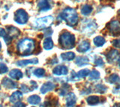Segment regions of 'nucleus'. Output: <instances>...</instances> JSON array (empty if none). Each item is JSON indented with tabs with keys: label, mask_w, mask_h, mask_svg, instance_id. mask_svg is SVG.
<instances>
[{
	"label": "nucleus",
	"mask_w": 120,
	"mask_h": 107,
	"mask_svg": "<svg viewBox=\"0 0 120 107\" xmlns=\"http://www.w3.org/2000/svg\"><path fill=\"white\" fill-rule=\"evenodd\" d=\"M75 1H77V2H81V1H82V0H75Z\"/></svg>",
	"instance_id": "a19ab883"
},
{
	"label": "nucleus",
	"mask_w": 120,
	"mask_h": 107,
	"mask_svg": "<svg viewBox=\"0 0 120 107\" xmlns=\"http://www.w3.org/2000/svg\"><path fill=\"white\" fill-rule=\"evenodd\" d=\"M38 60L37 58H33V59H29V60L18 61L17 62V65L20 66V67H24V66L29 64H38Z\"/></svg>",
	"instance_id": "a211bd4d"
},
{
	"label": "nucleus",
	"mask_w": 120,
	"mask_h": 107,
	"mask_svg": "<svg viewBox=\"0 0 120 107\" xmlns=\"http://www.w3.org/2000/svg\"><path fill=\"white\" fill-rule=\"evenodd\" d=\"M107 81L110 84H116V83H118L120 82V77L119 76L118 74L116 73H113V74L110 75L109 76V78L107 79Z\"/></svg>",
	"instance_id": "a878e982"
},
{
	"label": "nucleus",
	"mask_w": 120,
	"mask_h": 107,
	"mask_svg": "<svg viewBox=\"0 0 120 107\" xmlns=\"http://www.w3.org/2000/svg\"><path fill=\"white\" fill-rule=\"evenodd\" d=\"M90 49V43L88 40H82L80 43L77 47V51L79 53H86Z\"/></svg>",
	"instance_id": "9d476101"
},
{
	"label": "nucleus",
	"mask_w": 120,
	"mask_h": 107,
	"mask_svg": "<svg viewBox=\"0 0 120 107\" xmlns=\"http://www.w3.org/2000/svg\"><path fill=\"white\" fill-rule=\"evenodd\" d=\"M9 76L14 79H20L22 77V73L18 69H14L10 71Z\"/></svg>",
	"instance_id": "dca6fc26"
},
{
	"label": "nucleus",
	"mask_w": 120,
	"mask_h": 107,
	"mask_svg": "<svg viewBox=\"0 0 120 107\" xmlns=\"http://www.w3.org/2000/svg\"><path fill=\"white\" fill-rule=\"evenodd\" d=\"M95 66H98V67H101V66L104 65V62L103 61V59L101 58L98 57L95 60Z\"/></svg>",
	"instance_id": "2f4dec72"
},
{
	"label": "nucleus",
	"mask_w": 120,
	"mask_h": 107,
	"mask_svg": "<svg viewBox=\"0 0 120 107\" xmlns=\"http://www.w3.org/2000/svg\"><path fill=\"white\" fill-rule=\"evenodd\" d=\"M56 88V85L52 82H48L44 83L42 86L41 88V92L42 94H46L47 93L48 91H50L52 90H53L54 88Z\"/></svg>",
	"instance_id": "ddd939ff"
},
{
	"label": "nucleus",
	"mask_w": 120,
	"mask_h": 107,
	"mask_svg": "<svg viewBox=\"0 0 120 107\" xmlns=\"http://www.w3.org/2000/svg\"><path fill=\"white\" fill-rule=\"evenodd\" d=\"M90 73V71L89 69H83V70H81L78 73H77V76L80 77V78H84V77L87 76Z\"/></svg>",
	"instance_id": "c756f323"
},
{
	"label": "nucleus",
	"mask_w": 120,
	"mask_h": 107,
	"mask_svg": "<svg viewBox=\"0 0 120 107\" xmlns=\"http://www.w3.org/2000/svg\"><path fill=\"white\" fill-rule=\"evenodd\" d=\"M52 33V30L51 29H47L46 31H45V34L47 35V36H50Z\"/></svg>",
	"instance_id": "e433bc0d"
},
{
	"label": "nucleus",
	"mask_w": 120,
	"mask_h": 107,
	"mask_svg": "<svg viewBox=\"0 0 120 107\" xmlns=\"http://www.w3.org/2000/svg\"><path fill=\"white\" fill-rule=\"evenodd\" d=\"M12 107H26V105L22 102H17L16 104H14Z\"/></svg>",
	"instance_id": "f704fd0d"
},
{
	"label": "nucleus",
	"mask_w": 120,
	"mask_h": 107,
	"mask_svg": "<svg viewBox=\"0 0 120 107\" xmlns=\"http://www.w3.org/2000/svg\"><path fill=\"white\" fill-rule=\"evenodd\" d=\"M75 63L78 66H80V67H81V66H85L89 64V59L87 57L79 56L77 58L76 61H75Z\"/></svg>",
	"instance_id": "6ab92c4d"
},
{
	"label": "nucleus",
	"mask_w": 120,
	"mask_h": 107,
	"mask_svg": "<svg viewBox=\"0 0 120 107\" xmlns=\"http://www.w3.org/2000/svg\"><path fill=\"white\" fill-rule=\"evenodd\" d=\"M77 97L74 93H70L66 98V106L67 107H74L76 104Z\"/></svg>",
	"instance_id": "9b49d317"
},
{
	"label": "nucleus",
	"mask_w": 120,
	"mask_h": 107,
	"mask_svg": "<svg viewBox=\"0 0 120 107\" xmlns=\"http://www.w3.org/2000/svg\"><path fill=\"white\" fill-rule=\"evenodd\" d=\"M59 42L63 49H72L75 46V36L69 32H63L59 36Z\"/></svg>",
	"instance_id": "7ed1b4c3"
},
{
	"label": "nucleus",
	"mask_w": 120,
	"mask_h": 107,
	"mask_svg": "<svg viewBox=\"0 0 120 107\" xmlns=\"http://www.w3.org/2000/svg\"><path fill=\"white\" fill-rule=\"evenodd\" d=\"M2 85L4 87L8 89H14L17 87V84L8 78H5L2 80Z\"/></svg>",
	"instance_id": "2eb2a0df"
},
{
	"label": "nucleus",
	"mask_w": 120,
	"mask_h": 107,
	"mask_svg": "<svg viewBox=\"0 0 120 107\" xmlns=\"http://www.w3.org/2000/svg\"><path fill=\"white\" fill-rule=\"evenodd\" d=\"M8 68L7 66L3 63H0V74L5 73L8 72Z\"/></svg>",
	"instance_id": "7c9ffc66"
},
{
	"label": "nucleus",
	"mask_w": 120,
	"mask_h": 107,
	"mask_svg": "<svg viewBox=\"0 0 120 107\" xmlns=\"http://www.w3.org/2000/svg\"><path fill=\"white\" fill-rule=\"evenodd\" d=\"M22 94L21 93L20 91H15L14 92V93L12 94V95L10 97V102L11 103H14V102H16L17 100H19L20 98H22Z\"/></svg>",
	"instance_id": "5701e85b"
},
{
	"label": "nucleus",
	"mask_w": 120,
	"mask_h": 107,
	"mask_svg": "<svg viewBox=\"0 0 120 107\" xmlns=\"http://www.w3.org/2000/svg\"><path fill=\"white\" fill-rule=\"evenodd\" d=\"M119 15L120 16V9L119 10Z\"/></svg>",
	"instance_id": "79ce46f5"
},
{
	"label": "nucleus",
	"mask_w": 120,
	"mask_h": 107,
	"mask_svg": "<svg viewBox=\"0 0 120 107\" xmlns=\"http://www.w3.org/2000/svg\"><path fill=\"white\" fill-rule=\"evenodd\" d=\"M93 42H94V44H95V46H96L97 47H101L104 46V44L106 42V40H105L104 38L102 36H97L94 38Z\"/></svg>",
	"instance_id": "aec40b11"
},
{
	"label": "nucleus",
	"mask_w": 120,
	"mask_h": 107,
	"mask_svg": "<svg viewBox=\"0 0 120 107\" xmlns=\"http://www.w3.org/2000/svg\"><path fill=\"white\" fill-rule=\"evenodd\" d=\"M0 107H2V105H0Z\"/></svg>",
	"instance_id": "37998d69"
},
{
	"label": "nucleus",
	"mask_w": 120,
	"mask_h": 107,
	"mask_svg": "<svg viewBox=\"0 0 120 107\" xmlns=\"http://www.w3.org/2000/svg\"><path fill=\"white\" fill-rule=\"evenodd\" d=\"M116 106H118V107H120V103H117V104H116ZM115 107H117V106H115Z\"/></svg>",
	"instance_id": "58836bf2"
},
{
	"label": "nucleus",
	"mask_w": 120,
	"mask_h": 107,
	"mask_svg": "<svg viewBox=\"0 0 120 107\" xmlns=\"http://www.w3.org/2000/svg\"><path fill=\"white\" fill-rule=\"evenodd\" d=\"M18 53L22 56H29L35 50V40L30 38H25L20 41L17 46Z\"/></svg>",
	"instance_id": "f03ea898"
},
{
	"label": "nucleus",
	"mask_w": 120,
	"mask_h": 107,
	"mask_svg": "<svg viewBox=\"0 0 120 107\" xmlns=\"http://www.w3.org/2000/svg\"><path fill=\"white\" fill-rule=\"evenodd\" d=\"M33 107H34V106H33Z\"/></svg>",
	"instance_id": "c03bdc74"
},
{
	"label": "nucleus",
	"mask_w": 120,
	"mask_h": 107,
	"mask_svg": "<svg viewBox=\"0 0 120 107\" xmlns=\"http://www.w3.org/2000/svg\"><path fill=\"white\" fill-rule=\"evenodd\" d=\"M33 74L37 77H42L45 75V71L43 68H38L35 70L33 72Z\"/></svg>",
	"instance_id": "c85d7f7f"
},
{
	"label": "nucleus",
	"mask_w": 120,
	"mask_h": 107,
	"mask_svg": "<svg viewBox=\"0 0 120 107\" xmlns=\"http://www.w3.org/2000/svg\"><path fill=\"white\" fill-rule=\"evenodd\" d=\"M29 20V14L23 9L17 10L14 14V21L18 24H26Z\"/></svg>",
	"instance_id": "423d86ee"
},
{
	"label": "nucleus",
	"mask_w": 120,
	"mask_h": 107,
	"mask_svg": "<svg viewBox=\"0 0 120 107\" xmlns=\"http://www.w3.org/2000/svg\"><path fill=\"white\" fill-rule=\"evenodd\" d=\"M118 65H119V67L120 68V58H119V59H118Z\"/></svg>",
	"instance_id": "4c0bfd02"
},
{
	"label": "nucleus",
	"mask_w": 120,
	"mask_h": 107,
	"mask_svg": "<svg viewBox=\"0 0 120 107\" xmlns=\"http://www.w3.org/2000/svg\"><path fill=\"white\" fill-rule=\"evenodd\" d=\"M107 30L112 36L120 35V21L112 20L107 25Z\"/></svg>",
	"instance_id": "0eeeda50"
},
{
	"label": "nucleus",
	"mask_w": 120,
	"mask_h": 107,
	"mask_svg": "<svg viewBox=\"0 0 120 107\" xmlns=\"http://www.w3.org/2000/svg\"><path fill=\"white\" fill-rule=\"evenodd\" d=\"M86 101H87V103L89 105L94 106L98 104L100 102V99L99 97H98V96H90V97L86 99Z\"/></svg>",
	"instance_id": "412c9836"
},
{
	"label": "nucleus",
	"mask_w": 120,
	"mask_h": 107,
	"mask_svg": "<svg viewBox=\"0 0 120 107\" xmlns=\"http://www.w3.org/2000/svg\"><path fill=\"white\" fill-rule=\"evenodd\" d=\"M107 88L104 85H102V84H98L95 86V91L101 94L104 93V92L107 91Z\"/></svg>",
	"instance_id": "cd10ccee"
},
{
	"label": "nucleus",
	"mask_w": 120,
	"mask_h": 107,
	"mask_svg": "<svg viewBox=\"0 0 120 107\" xmlns=\"http://www.w3.org/2000/svg\"><path fill=\"white\" fill-rule=\"evenodd\" d=\"M38 8L40 11L44 12L50 10L51 8V6L48 0H40V2H38Z\"/></svg>",
	"instance_id": "4468645a"
},
{
	"label": "nucleus",
	"mask_w": 120,
	"mask_h": 107,
	"mask_svg": "<svg viewBox=\"0 0 120 107\" xmlns=\"http://www.w3.org/2000/svg\"><path fill=\"white\" fill-rule=\"evenodd\" d=\"M59 19L65 21L67 25H68L69 26L74 27L78 23L79 16L76 10L70 7H67L59 14Z\"/></svg>",
	"instance_id": "f257e3e1"
},
{
	"label": "nucleus",
	"mask_w": 120,
	"mask_h": 107,
	"mask_svg": "<svg viewBox=\"0 0 120 107\" xmlns=\"http://www.w3.org/2000/svg\"><path fill=\"white\" fill-rule=\"evenodd\" d=\"M6 35H7V32H6V31H5L4 29L0 28V36L2 37V38H4Z\"/></svg>",
	"instance_id": "72a5a7b5"
},
{
	"label": "nucleus",
	"mask_w": 120,
	"mask_h": 107,
	"mask_svg": "<svg viewBox=\"0 0 120 107\" xmlns=\"http://www.w3.org/2000/svg\"><path fill=\"white\" fill-rule=\"evenodd\" d=\"M61 58L64 61H71L75 58V54L72 52H68V53H62L61 55Z\"/></svg>",
	"instance_id": "b1692460"
},
{
	"label": "nucleus",
	"mask_w": 120,
	"mask_h": 107,
	"mask_svg": "<svg viewBox=\"0 0 120 107\" xmlns=\"http://www.w3.org/2000/svg\"><path fill=\"white\" fill-rule=\"evenodd\" d=\"M89 75L90 80H97L100 78V73L95 70H93L92 71L90 72Z\"/></svg>",
	"instance_id": "bb28decb"
},
{
	"label": "nucleus",
	"mask_w": 120,
	"mask_h": 107,
	"mask_svg": "<svg viewBox=\"0 0 120 107\" xmlns=\"http://www.w3.org/2000/svg\"><path fill=\"white\" fill-rule=\"evenodd\" d=\"M53 74L56 76H62V75H66L68 74V68L66 66L64 65H59L52 70Z\"/></svg>",
	"instance_id": "1a4fd4ad"
},
{
	"label": "nucleus",
	"mask_w": 120,
	"mask_h": 107,
	"mask_svg": "<svg viewBox=\"0 0 120 107\" xmlns=\"http://www.w3.org/2000/svg\"><path fill=\"white\" fill-rule=\"evenodd\" d=\"M21 90L22 91L25 92V93H26V92H29V88L26 86V85H22L21 86Z\"/></svg>",
	"instance_id": "c9c22d12"
},
{
	"label": "nucleus",
	"mask_w": 120,
	"mask_h": 107,
	"mask_svg": "<svg viewBox=\"0 0 120 107\" xmlns=\"http://www.w3.org/2000/svg\"><path fill=\"white\" fill-rule=\"evenodd\" d=\"M98 28V25L94 20H86L82 22L81 31L87 36H91Z\"/></svg>",
	"instance_id": "20e7f679"
},
{
	"label": "nucleus",
	"mask_w": 120,
	"mask_h": 107,
	"mask_svg": "<svg viewBox=\"0 0 120 107\" xmlns=\"http://www.w3.org/2000/svg\"><path fill=\"white\" fill-rule=\"evenodd\" d=\"M112 46H113L114 47L120 49V38L119 39H116L114 40H112Z\"/></svg>",
	"instance_id": "473e14b6"
},
{
	"label": "nucleus",
	"mask_w": 120,
	"mask_h": 107,
	"mask_svg": "<svg viewBox=\"0 0 120 107\" xmlns=\"http://www.w3.org/2000/svg\"><path fill=\"white\" fill-rule=\"evenodd\" d=\"M53 47V41L51 38H47L44 41V48L47 50H50Z\"/></svg>",
	"instance_id": "4be33fe9"
},
{
	"label": "nucleus",
	"mask_w": 120,
	"mask_h": 107,
	"mask_svg": "<svg viewBox=\"0 0 120 107\" xmlns=\"http://www.w3.org/2000/svg\"><path fill=\"white\" fill-rule=\"evenodd\" d=\"M1 48H2V43L0 42V50H1Z\"/></svg>",
	"instance_id": "ea45409f"
},
{
	"label": "nucleus",
	"mask_w": 120,
	"mask_h": 107,
	"mask_svg": "<svg viewBox=\"0 0 120 107\" xmlns=\"http://www.w3.org/2000/svg\"><path fill=\"white\" fill-rule=\"evenodd\" d=\"M52 21H53V17L52 16H47L42 18L37 19L35 23H34V27L35 29H45L50 25Z\"/></svg>",
	"instance_id": "39448f33"
},
{
	"label": "nucleus",
	"mask_w": 120,
	"mask_h": 107,
	"mask_svg": "<svg viewBox=\"0 0 120 107\" xmlns=\"http://www.w3.org/2000/svg\"><path fill=\"white\" fill-rule=\"evenodd\" d=\"M28 102L33 105H37L41 102V97L38 95H32L28 98Z\"/></svg>",
	"instance_id": "393cba45"
},
{
	"label": "nucleus",
	"mask_w": 120,
	"mask_h": 107,
	"mask_svg": "<svg viewBox=\"0 0 120 107\" xmlns=\"http://www.w3.org/2000/svg\"><path fill=\"white\" fill-rule=\"evenodd\" d=\"M93 11V8L92 5H84L81 7V9H80V11L81 14L82 15L84 16H88L90 14H92Z\"/></svg>",
	"instance_id": "f3484780"
},
{
	"label": "nucleus",
	"mask_w": 120,
	"mask_h": 107,
	"mask_svg": "<svg viewBox=\"0 0 120 107\" xmlns=\"http://www.w3.org/2000/svg\"><path fill=\"white\" fill-rule=\"evenodd\" d=\"M7 29L8 31V35L7 34V35L11 39H12L13 38H17L19 35H20V30L16 28V27H14V26H8Z\"/></svg>",
	"instance_id": "f8f14e48"
},
{
	"label": "nucleus",
	"mask_w": 120,
	"mask_h": 107,
	"mask_svg": "<svg viewBox=\"0 0 120 107\" xmlns=\"http://www.w3.org/2000/svg\"><path fill=\"white\" fill-rule=\"evenodd\" d=\"M120 56V53L116 50L112 49L108 53L106 54V58H107V61L109 63H113L114 61H117L119 58Z\"/></svg>",
	"instance_id": "6e6552de"
}]
</instances>
